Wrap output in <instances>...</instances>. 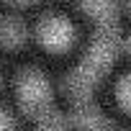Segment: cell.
Segmentation results:
<instances>
[{
  "label": "cell",
  "mask_w": 131,
  "mask_h": 131,
  "mask_svg": "<svg viewBox=\"0 0 131 131\" xmlns=\"http://www.w3.org/2000/svg\"><path fill=\"white\" fill-rule=\"evenodd\" d=\"M116 46H118V36H116V23L113 26H98V36L93 39L88 54L82 57V62L67 75V90L75 98H85L98 80L103 77V72L111 67V62L116 57Z\"/></svg>",
  "instance_id": "obj_1"
},
{
  "label": "cell",
  "mask_w": 131,
  "mask_h": 131,
  "mask_svg": "<svg viewBox=\"0 0 131 131\" xmlns=\"http://www.w3.org/2000/svg\"><path fill=\"white\" fill-rule=\"evenodd\" d=\"M16 93H18L21 108H23L28 116L41 118L44 113L51 111V93H49V85H46L44 75H39L36 70H23V72L16 77Z\"/></svg>",
  "instance_id": "obj_2"
},
{
  "label": "cell",
  "mask_w": 131,
  "mask_h": 131,
  "mask_svg": "<svg viewBox=\"0 0 131 131\" xmlns=\"http://www.w3.org/2000/svg\"><path fill=\"white\" fill-rule=\"evenodd\" d=\"M36 34H39V41H41L46 49H54V51L67 49V46L72 44V36H75V34H72V26L64 21V18H59V16L41 18Z\"/></svg>",
  "instance_id": "obj_3"
},
{
  "label": "cell",
  "mask_w": 131,
  "mask_h": 131,
  "mask_svg": "<svg viewBox=\"0 0 131 131\" xmlns=\"http://www.w3.org/2000/svg\"><path fill=\"white\" fill-rule=\"evenodd\" d=\"M26 26L16 16H0V46L5 49H18L26 41Z\"/></svg>",
  "instance_id": "obj_4"
},
{
  "label": "cell",
  "mask_w": 131,
  "mask_h": 131,
  "mask_svg": "<svg viewBox=\"0 0 131 131\" xmlns=\"http://www.w3.org/2000/svg\"><path fill=\"white\" fill-rule=\"evenodd\" d=\"M72 121H75V126H77L80 131H113L111 121H108L98 108H93V105H80V108L75 111Z\"/></svg>",
  "instance_id": "obj_5"
},
{
  "label": "cell",
  "mask_w": 131,
  "mask_h": 131,
  "mask_svg": "<svg viewBox=\"0 0 131 131\" xmlns=\"http://www.w3.org/2000/svg\"><path fill=\"white\" fill-rule=\"evenodd\" d=\"M77 3L93 21H98V26H113L116 23V5H113V0H77Z\"/></svg>",
  "instance_id": "obj_6"
},
{
  "label": "cell",
  "mask_w": 131,
  "mask_h": 131,
  "mask_svg": "<svg viewBox=\"0 0 131 131\" xmlns=\"http://www.w3.org/2000/svg\"><path fill=\"white\" fill-rule=\"evenodd\" d=\"M64 126H67L64 118L59 113H54V111H49L41 118H36V131H64Z\"/></svg>",
  "instance_id": "obj_7"
},
{
  "label": "cell",
  "mask_w": 131,
  "mask_h": 131,
  "mask_svg": "<svg viewBox=\"0 0 131 131\" xmlns=\"http://www.w3.org/2000/svg\"><path fill=\"white\" fill-rule=\"evenodd\" d=\"M118 103H121L126 111H131V75H126V77L118 82Z\"/></svg>",
  "instance_id": "obj_8"
},
{
  "label": "cell",
  "mask_w": 131,
  "mask_h": 131,
  "mask_svg": "<svg viewBox=\"0 0 131 131\" xmlns=\"http://www.w3.org/2000/svg\"><path fill=\"white\" fill-rule=\"evenodd\" d=\"M0 131H13V118L5 111H0Z\"/></svg>",
  "instance_id": "obj_9"
},
{
  "label": "cell",
  "mask_w": 131,
  "mask_h": 131,
  "mask_svg": "<svg viewBox=\"0 0 131 131\" xmlns=\"http://www.w3.org/2000/svg\"><path fill=\"white\" fill-rule=\"evenodd\" d=\"M10 3H31V0H10Z\"/></svg>",
  "instance_id": "obj_10"
},
{
  "label": "cell",
  "mask_w": 131,
  "mask_h": 131,
  "mask_svg": "<svg viewBox=\"0 0 131 131\" xmlns=\"http://www.w3.org/2000/svg\"><path fill=\"white\" fill-rule=\"evenodd\" d=\"M128 51H131V39H128Z\"/></svg>",
  "instance_id": "obj_11"
},
{
  "label": "cell",
  "mask_w": 131,
  "mask_h": 131,
  "mask_svg": "<svg viewBox=\"0 0 131 131\" xmlns=\"http://www.w3.org/2000/svg\"><path fill=\"white\" fill-rule=\"evenodd\" d=\"M128 5H131V0H128Z\"/></svg>",
  "instance_id": "obj_12"
}]
</instances>
